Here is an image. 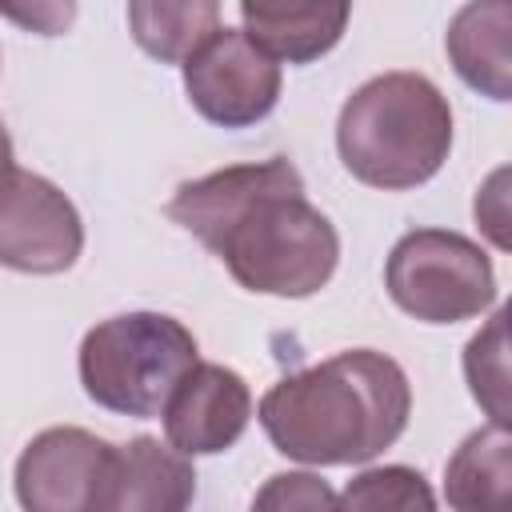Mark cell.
Instances as JSON below:
<instances>
[{
  "mask_svg": "<svg viewBox=\"0 0 512 512\" xmlns=\"http://www.w3.org/2000/svg\"><path fill=\"white\" fill-rule=\"evenodd\" d=\"M168 216L216 252L240 288L260 296H316L340 264L332 220L308 204L304 176L284 156L184 180Z\"/></svg>",
  "mask_w": 512,
  "mask_h": 512,
  "instance_id": "6da1fadb",
  "label": "cell"
},
{
  "mask_svg": "<svg viewBox=\"0 0 512 512\" xmlns=\"http://www.w3.org/2000/svg\"><path fill=\"white\" fill-rule=\"evenodd\" d=\"M256 416L288 460L320 468L368 464L404 436L412 384L392 356L348 348L276 380Z\"/></svg>",
  "mask_w": 512,
  "mask_h": 512,
  "instance_id": "7a4b0ae2",
  "label": "cell"
},
{
  "mask_svg": "<svg viewBox=\"0 0 512 512\" xmlns=\"http://www.w3.org/2000/svg\"><path fill=\"white\" fill-rule=\"evenodd\" d=\"M336 152L368 188L408 192L428 184L452 152L448 96L424 72H380L344 100Z\"/></svg>",
  "mask_w": 512,
  "mask_h": 512,
  "instance_id": "3957f363",
  "label": "cell"
},
{
  "mask_svg": "<svg viewBox=\"0 0 512 512\" xmlns=\"http://www.w3.org/2000/svg\"><path fill=\"white\" fill-rule=\"evenodd\" d=\"M200 360L196 336L164 312H120L80 340V384L88 400L120 416H160L172 388Z\"/></svg>",
  "mask_w": 512,
  "mask_h": 512,
  "instance_id": "277c9868",
  "label": "cell"
},
{
  "mask_svg": "<svg viewBox=\"0 0 512 512\" xmlns=\"http://www.w3.org/2000/svg\"><path fill=\"white\" fill-rule=\"evenodd\" d=\"M392 304L424 324H460L492 308L496 272L488 252L448 228L404 232L384 264Z\"/></svg>",
  "mask_w": 512,
  "mask_h": 512,
  "instance_id": "5b68a950",
  "label": "cell"
},
{
  "mask_svg": "<svg viewBox=\"0 0 512 512\" xmlns=\"http://www.w3.org/2000/svg\"><path fill=\"white\" fill-rule=\"evenodd\" d=\"M120 448L104 436L56 424L36 432L12 472L24 512H108Z\"/></svg>",
  "mask_w": 512,
  "mask_h": 512,
  "instance_id": "8992f818",
  "label": "cell"
},
{
  "mask_svg": "<svg viewBox=\"0 0 512 512\" xmlns=\"http://www.w3.org/2000/svg\"><path fill=\"white\" fill-rule=\"evenodd\" d=\"M84 252L76 204L40 172L0 168V264L28 276H60Z\"/></svg>",
  "mask_w": 512,
  "mask_h": 512,
  "instance_id": "52a82bcc",
  "label": "cell"
},
{
  "mask_svg": "<svg viewBox=\"0 0 512 512\" xmlns=\"http://www.w3.org/2000/svg\"><path fill=\"white\" fill-rule=\"evenodd\" d=\"M188 104L220 128H248L280 100V64L240 28H216L184 64Z\"/></svg>",
  "mask_w": 512,
  "mask_h": 512,
  "instance_id": "ba28073f",
  "label": "cell"
},
{
  "mask_svg": "<svg viewBox=\"0 0 512 512\" xmlns=\"http://www.w3.org/2000/svg\"><path fill=\"white\" fill-rule=\"evenodd\" d=\"M160 416L164 436L180 456H216L244 436L252 420V392L236 368L196 360L172 388Z\"/></svg>",
  "mask_w": 512,
  "mask_h": 512,
  "instance_id": "9c48e42d",
  "label": "cell"
},
{
  "mask_svg": "<svg viewBox=\"0 0 512 512\" xmlns=\"http://www.w3.org/2000/svg\"><path fill=\"white\" fill-rule=\"evenodd\" d=\"M348 16H352L348 4H328V0H244L240 32L276 64L280 60L308 64L340 44Z\"/></svg>",
  "mask_w": 512,
  "mask_h": 512,
  "instance_id": "30bf717a",
  "label": "cell"
},
{
  "mask_svg": "<svg viewBox=\"0 0 512 512\" xmlns=\"http://www.w3.org/2000/svg\"><path fill=\"white\" fill-rule=\"evenodd\" d=\"M192 496L196 468L172 444H160L156 436H132L120 444L108 512H188Z\"/></svg>",
  "mask_w": 512,
  "mask_h": 512,
  "instance_id": "8fae6325",
  "label": "cell"
},
{
  "mask_svg": "<svg viewBox=\"0 0 512 512\" xmlns=\"http://www.w3.org/2000/svg\"><path fill=\"white\" fill-rule=\"evenodd\" d=\"M508 32H512V4L508 0H484V4H464L452 16L448 36H444V48H448L456 76L488 100L512 96Z\"/></svg>",
  "mask_w": 512,
  "mask_h": 512,
  "instance_id": "7c38bea8",
  "label": "cell"
},
{
  "mask_svg": "<svg viewBox=\"0 0 512 512\" xmlns=\"http://www.w3.org/2000/svg\"><path fill=\"white\" fill-rule=\"evenodd\" d=\"M444 500L452 512H512V432L484 424L448 456Z\"/></svg>",
  "mask_w": 512,
  "mask_h": 512,
  "instance_id": "4fadbf2b",
  "label": "cell"
},
{
  "mask_svg": "<svg viewBox=\"0 0 512 512\" xmlns=\"http://www.w3.org/2000/svg\"><path fill=\"white\" fill-rule=\"evenodd\" d=\"M128 28L132 40L160 64H184L208 36L220 28V4L216 0H132L128 4Z\"/></svg>",
  "mask_w": 512,
  "mask_h": 512,
  "instance_id": "5bb4252c",
  "label": "cell"
},
{
  "mask_svg": "<svg viewBox=\"0 0 512 512\" xmlns=\"http://www.w3.org/2000/svg\"><path fill=\"white\" fill-rule=\"evenodd\" d=\"M340 512H436V492L408 464L364 468L344 484Z\"/></svg>",
  "mask_w": 512,
  "mask_h": 512,
  "instance_id": "9a60e30c",
  "label": "cell"
},
{
  "mask_svg": "<svg viewBox=\"0 0 512 512\" xmlns=\"http://www.w3.org/2000/svg\"><path fill=\"white\" fill-rule=\"evenodd\" d=\"M464 380L492 424H508V308H496V316L464 344Z\"/></svg>",
  "mask_w": 512,
  "mask_h": 512,
  "instance_id": "2e32d148",
  "label": "cell"
},
{
  "mask_svg": "<svg viewBox=\"0 0 512 512\" xmlns=\"http://www.w3.org/2000/svg\"><path fill=\"white\" fill-rule=\"evenodd\" d=\"M248 512H340V496L316 472H276L256 488Z\"/></svg>",
  "mask_w": 512,
  "mask_h": 512,
  "instance_id": "e0dca14e",
  "label": "cell"
},
{
  "mask_svg": "<svg viewBox=\"0 0 512 512\" xmlns=\"http://www.w3.org/2000/svg\"><path fill=\"white\" fill-rule=\"evenodd\" d=\"M504 180H508V168H496L488 176V184L476 192V204H472L476 224L492 236V244L500 252L508 248V192H504Z\"/></svg>",
  "mask_w": 512,
  "mask_h": 512,
  "instance_id": "ac0fdd59",
  "label": "cell"
},
{
  "mask_svg": "<svg viewBox=\"0 0 512 512\" xmlns=\"http://www.w3.org/2000/svg\"><path fill=\"white\" fill-rule=\"evenodd\" d=\"M4 164H12V140H8L4 120H0V168H4Z\"/></svg>",
  "mask_w": 512,
  "mask_h": 512,
  "instance_id": "d6986e66",
  "label": "cell"
}]
</instances>
